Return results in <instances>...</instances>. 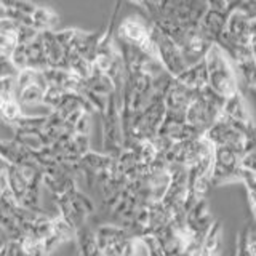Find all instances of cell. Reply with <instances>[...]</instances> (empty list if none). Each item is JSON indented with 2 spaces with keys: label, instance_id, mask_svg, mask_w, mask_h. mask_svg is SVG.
<instances>
[{
  "label": "cell",
  "instance_id": "obj_5",
  "mask_svg": "<svg viewBox=\"0 0 256 256\" xmlns=\"http://www.w3.org/2000/svg\"><path fill=\"white\" fill-rule=\"evenodd\" d=\"M102 117V149L104 154L117 158L124 150V126L120 117V102L117 101V93H112L108 98L106 110Z\"/></svg>",
  "mask_w": 256,
  "mask_h": 256
},
{
  "label": "cell",
  "instance_id": "obj_20",
  "mask_svg": "<svg viewBox=\"0 0 256 256\" xmlns=\"http://www.w3.org/2000/svg\"><path fill=\"white\" fill-rule=\"evenodd\" d=\"M10 236H8V232L2 228V226H0V252H2L4 250V248H5V245L8 244V242H10Z\"/></svg>",
  "mask_w": 256,
  "mask_h": 256
},
{
  "label": "cell",
  "instance_id": "obj_10",
  "mask_svg": "<svg viewBox=\"0 0 256 256\" xmlns=\"http://www.w3.org/2000/svg\"><path fill=\"white\" fill-rule=\"evenodd\" d=\"M174 80L192 92L205 90L208 86V72H206L205 61L202 60L196 64H190V66L184 69L178 77H174Z\"/></svg>",
  "mask_w": 256,
  "mask_h": 256
},
{
  "label": "cell",
  "instance_id": "obj_13",
  "mask_svg": "<svg viewBox=\"0 0 256 256\" xmlns=\"http://www.w3.org/2000/svg\"><path fill=\"white\" fill-rule=\"evenodd\" d=\"M6 182H8V188H10L13 197L16 198V202H18V204L21 205V202L24 200V197H26V194H28L29 181H28L26 176H24V173L21 172V168H20V166L8 164Z\"/></svg>",
  "mask_w": 256,
  "mask_h": 256
},
{
  "label": "cell",
  "instance_id": "obj_15",
  "mask_svg": "<svg viewBox=\"0 0 256 256\" xmlns=\"http://www.w3.org/2000/svg\"><path fill=\"white\" fill-rule=\"evenodd\" d=\"M20 242V245L22 246V250L26 252L29 256H50L45 248L44 240H40L38 237H36L30 232H26L22 234L20 238H16Z\"/></svg>",
  "mask_w": 256,
  "mask_h": 256
},
{
  "label": "cell",
  "instance_id": "obj_14",
  "mask_svg": "<svg viewBox=\"0 0 256 256\" xmlns=\"http://www.w3.org/2000/svg\"><path fill=\"white\" fill-rule=\"evenodd\" d=\"M221 238H222L221 221L214 220L210 230L206 232L202 244H200V256H221Z\"/></svg>",
  "mask_w": 256,
  "mask_h": 256
},
{
  "label": "cell",
  "instance_id": "obj_1",
  "mask_svg": "<svg viewBox=\"0 0 256 256\" xmlns=\"http://www.w3.org/2000/svg\"><path fill=\"white\" fill-rule=\"evenodd\" d=\"M205 66L208 72V86L221 98H229L238 90V74L234 62L220 45L212 44L205 54Z\"/></svg>",
  "mask_w": 256,
  "mask_h": 256
},
{
  "label": "cell",
  "instance_id": "obj_8",
  "mask_svg": "<svg viewBox=\"0 0 256 256\" xmlns=\"http://www.w3.org/2000/svg\"><path fill=\"white\" fill-rule=\"evenodd\" d=\"M152 38H154L156 46H157V56H158L160 64H162L164 69L173 78L178 77L181 72L188 68V62L184 60L178 45H176L172 38H168L165 34H162L156 26H152Z\"/></svg>",
  "mask_w": 256,
  "mask_h": 256
},
{
  "label": "cell",
  "instance_id": "obj_22",
  "mask_svg": "<svg viewBox=\"0 0 256 256\" xmlns=\"http://www.w3.org/2000/svg\"><path fill=\"white\" fill-rule=\"evenodd\" d=\"M250 250L256 256V237H253V236H252V240H250Z\"/></svg>",
  "mask_w": 256,
  "mask_h": 256
},
{
  "label": "cell",
  "instance_id": "obj_16",
  "mask_svg": "<svg viewBox=\"0 0 256 256\" xmlns=\"http://www.w3.org/2000/svg\"><path fill=\"white\" fill-rule=\"evenodd\" d=\"M250 240H252V230L245 226L237 236V252L236 256H254L250 250Z\"/></svg>",
  "mask_w": 256,
  "mask_h": 256
},
{
  "label": "cell",
  "instance_id": "obj_3",
  "mask_svg": "<svg viewBox=\"0 0 256 256\" xmlns=\"http://www.w3.org/2000/svg\"><path fill=\"white\" fill-rule=\"evenodd\" d=\"M118 42L126 44L141 53L148 54L149 58L158 60L157 56V46L154 38H152V26L150 22L142 20L141 16L133 14L125 18L117 29Z\"/></svg>",
  "mask_w": 256,
  "mask_h": 256
},
{
  "label": "cell",
  "instance_id": "obj_17",
  "mask_svg": "<svg viewBox=\"0 0 256 256\" xmlns=\"http://www.w3.org/2000/svg\"><path fill=\"white\" fill-rule=\"evenodd\" d=\"M141 242L144 248H146V256H165L162 245H160V242L154 234H148L141 237Z\"/></svg>",
  "mask_w": 256,
  "mask_h": 256
},
{
  "label": "cell",
  "instance_id": "obj_11",
  "mask_svg": "<svg viewBox=\"0 0 256 256\" xmlns=\"http://www.w3.org/2000/svg\"><path fill=\"white\" fill-rule=\"evenodd\" d=\"M13 140L30 152H38L46 146H52V140L38 128H14Z\"/></svg>",
  "mask_w": 256,
  "mask_h": 256
},
{
  "label": "cell",
  "instance_id": "obj_2",
  "mask_svg": "<svg viewBox=\"0 0 256 256\" xmlns=\"http://www.w3.org/2000/svg\"><path fill=\"white\" fill-rule=\"evenodd\" d=\"M224 101L226 100L221 98L218 93H214L210 86H206L205 90L196 93L194 100L186 109L184 120L196 132L204 134L222 114Z\"/></svg>",
  "mask_w": 256,
  "mask_h": 256
},
{
  "label": "cell",
  "instance_id": "obj_19",
  "mask_svg": "<svg viewBox=\"0 0 256 256\" xmlns=\"http://www.w3.org/2000/svg\"><path fill=\"white\" fill-rule=\"evenodd\" d=\"M240 168L245 172L256 173V149L248 150L246 154L240 157Z\"/></svg>",
  "mask_w": 256,
  "mask_h": 256
},
{
  "label": "cell",
  "instance_id": "obj_23",
  "mask_svg": "<svg viewBox=\"0 0 256 256\" xmlns=\"http://www.w3.org/2000/svg\"><path fill=\"white\" fill-rule=\"evenodd\" d=\"M252 36H256V18L252 20Z\"/></svg>",
  "mask_w": 256,
  "mask_h": 256
},
{
  "label": "cell",
  "instance_id": "obj_18",
  "mask_svg": "<svg viewBox=\"0 0 256 256\" xmlns=\"http://www.w3.org/2000/svg\"><path fill=\"white\" fill-rule=\"evenodd\" d=\"M90 132H92V114L90 112H84L74 126V133L90 136Z\"/></svg>",
  "mask_w": 256,
  "mask_h": 256
},
{
  "label": "cell",
  "instance_id": "obj_7",
  "mask_svg": "<svg viewBox=\"0 0 256 256\" xmlns=\"http://www.w3.org/2000/svg\"><path fill=\"white\" fill-rule=\"evenodd\" d=\"M240 174H242V168H240V156L237 152L226 146H214L212 186L238 182Z\"/></svg>",
  "mask_w": 256,
  "mask_h": 256
},
{
  "label": "cell",
  "instance_id": "obj_6",
  "mask_svg": "<svg viewBox=\"0 0 256 256\" xmlns=\"http://www.w3.org/2000/svg\"><path fill=\"white\" fill-rule=\"evenodd\" d=\"M48 88V82L45 78L44 70L24 69L16 76V100L21 108L28 106H44V96Z\"/></svg>",
  "mask_w": 256,
  "mask_h": 256
},
{
  "label": "cell",
  "instance_id": "obj_12",
  "mask_svg": "<svg viewBox=\"0 0 256 256\" xmlns=\"http://www.w3.org/2000/svg\"><path fill=\"white\" fill-rule=\"evenodd\" d=\"M222 114L228 116L232 120H236V122H240V124H253L254 122L253 116H252V110H250V108H248L244 94L240 92H237L236 94L226 98V101H224Z\"/></svg>",
  "mask_w": 256,
  "mask_h": 256
},
{
  "label": "cell",
  "instance_id": "obj_4",
  "mask_svg": "<svg viewBox=\"0 0 256 256\" xmlns=\"http://www.w3.org/2000/svg\"><path fill=\"white\" fill-rule=\"evenodd\" d=\"M54 204L58 206V214L64 221H68L76 230L85 226L88 216L94 214L96 212L90 196L84 194L78 188L54 197Z\"/></svg>",
  "mask_w": 256,
  "mask_h": 256
},
{
  "label": "cell",
  "instance_id": "obj_9",
  "mask_svg": "<svg viewBox=\"0 0 256 256\" xmlns=\"http://www.w3.org/2000/svg\"><path fill=\"white\" fill-rule=\"evenodd\" d=\"M213 222H214L213 214L208 210V204L205 198L198 200V202L186 213V224L189 226V229L194 232L200 242H202L204 237L206 236V232L210 230Z\"/></svg>",
  "mask_w": 256,
  "mask_h": 256
},
{
  "label": "cell",
  "instance_id": "obj_21",
  "mask_svg": "<svg viewBox=\"0 0 256 256\" xmlns=\"http://www.w3.org/2000/svg\"><path fill=\"white\" fill-rule=\"evenodd\" d=\"M248 48H250L252 60H253L254 66H256V36H253V37H252V40H250V45H248Z\"/></svg>",
  "mask_w": 256,
  "mask_h": 256
}]
</instances>
